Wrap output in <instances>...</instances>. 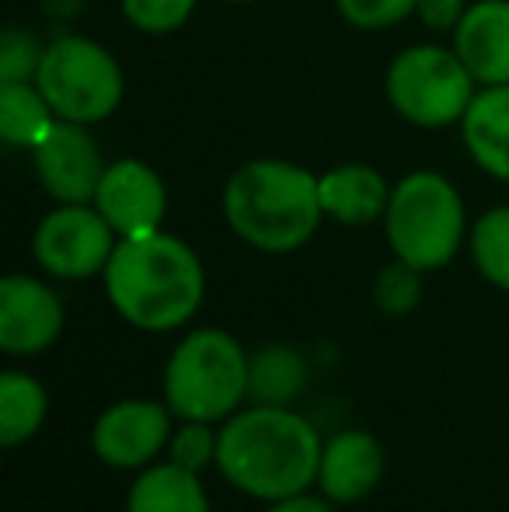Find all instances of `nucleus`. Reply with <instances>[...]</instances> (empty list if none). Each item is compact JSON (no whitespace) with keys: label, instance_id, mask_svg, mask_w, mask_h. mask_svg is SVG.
Returning a JSON list of instances; mask_svg holds the SVG:
<instances>
[{"label":"nucleus","instance_id":"nucleus-8","mask_svg":"<svg viewBox=\"0 0 509 512\" xmlns=\"http://www.w3.org/2000/svg\"><path fill=\"white\" fill-rule=\"evenodd\" d=\"M116 244L119 234L95 203H56L35 227L32 255L49 279L77 283L102 276Z\"/></svg>","mask_w":509,"mask_h":512},{"label":"nucleus","instance_id":"nucleus-27","mask_svg":"<svg viewBox=\"0 0 509 512\" xmlns=\"http://www.w3.org/2000/svg\"><path fill=\"white\" fill-rule=\"evenodd\" d=\"M415 14H419L422 25L433 28V32L454 35L457 25H461V18L468 14V4H464V0H419Z\"/></svg>","mask_w":509,"mask_h":512},{"label":"nucleus","instance_id":"nucleus-24","mask_svg":"<svg viewBox=\"0 0 509 512\" xmlns=\"http://www.w3.org/2000/svg\"><path fill=\"white\" fill-rule=\"evenodd\" d=\"M126 21L143 35L178 32L196 14L199 0H119Z\"/></svg>","mask_w":509,"mask_h":512},{"label":"nucleus","instance_id":"nucleus-23","mask_svg":"<svg viewBox=\"0 0 509 512\" xmlns=\"http://www.w3.org/2000/svg\"><path fill=\"white\" fill-rule=\"evenodd\" d=\"M220 450V429L213 422H182L168 443V460L185 471L203 474L206 467H217Z\"/></svg>","mask_w":509,"mask_h":512},{"label":"nucleus","instance_id":"nucleus-13","mask_svg":"<svg viewBox=\"0 0 509 512\" xmlns=\"http://www.w3.org/2000/svg\"><path fill=\"white\" fill-rule=\"evenodd\" d=\"M387 471L381 439L367 429H342L325 439L318 464V492L335 506H356L377 492Z\"/></svg>","mask_w":509,"mask_h":512},{"label":"nucleus","instance_id":"nucleus-10","mask_svg":"<svg viewBox=\"0 0 509 512\" xmlns=\"http://www.w3.org/2000/svg\"><path fill=\"white\" fill-rule=\"evenodd\" d=\"M67 310L49 283L25 272L0 279V352L11 359H32L49 352L63 335Z\"/></svg>","mask_w":509,"mask_h":512},{"label":"nucleus","instance_id":"nucleus-29","mask_svg":"<svg viewBox=\"0 0 509 512\" xmlns=\"http://www.w3.org/2000/svg\"><path fill=\"white\" fill-rule=\"evenodd\" d=\"M224 4H255V0H224Z\"/></svg>","mask_w":509,"mask_h":512},{"label":"nucleus","instance_id":"nucleus-4","mask_svg":"<svg viewBox=\"0 0 509 512\" xmlns=\"http://www.w3.org/2000/svg\"><path fill=\"white\" fill-rule=\"evenodd\" d=\"M252 356L224 328H192L164 363V401L182 422H227L248 401Z\"/></svg>","mask_w":509,"mask_h":512},{"label":"nucleus","instance_id":"nucleus-25","mask_svg":"<svg viewBox=\"0 0 509 512\" xmlns=\"http://www.w3.org/2000/svg\"><path fill=\"white\" fill-rule=\"evenodd\" d=\"M42 53L46 46L28 28L7 25L0 32V81H35Z\"/></svg>","mask_w":509,"mask_h":512},{"label":"nucleus","instance_id":"nucleus-18","mask_svg":"<svg viewBox=\"0 0 509 512\" xmlns=\"http://www.w3.org/2000/svg\"><path fill=\"white\" fill-rule=\"evenodd\" d=\"M311 366L304 352L286 342L262 345L252 352V373H248V401L252 405H293L307 391Z\"/></svg>","mask_w":509,"mask_h":512},{"label":"nucleus","instance_id":"nucleus-16","mask_svg":"<svg viewBox=\"0 0 509 512\" xmlns=\"http://www.w3.org/2000/svg\"><path fill=\"white\" fill-rule=\"evenodd\" d=\"M461 136L471 161L496 182H509V84L478 88L461 119Z\"/></svg>","mask_w":509,"mask_h":512},{"label":"nucleus","instance_id":"nucleus-20","mask_svg":"<svg viewBox=\"0 0 509 512\" xmlns=\"http://www.w3.org/2000/svg\"><path fill=\"white\" fill-rule=\"evenodd\" d=\"M60 115L46 102L35 81H0V136L14 150H35V143L56 126Z\"/></svg>","mask_w":509,"mask_h":512},{"label":"nucleus","instance_id":"nucleus-11","mask_svg":"<svg viewBox=\"0 0 509 512\" xmlns=\"http://www.w3.org/2000/svg\"><path fill=\"white\" fill-rule=\"evenodd\" d=\"M35 175L56 203H95L105 175V157L81 122L56 119L32 150Z\"/></svg>","mask_w":509,"mask_h":512},{"label":"nucleus","instance_id":"nucleus-2","mask_svg":"<svg viewBox=\"0 0 509 512\" xmlns=\"http://www.w3.org/2000/svg\"><path fill=\"white\" fill-rule=\"evenodd\" d=\"M102 283L112 310L150 335L185 328L206 300L203 258L168 230L119 237Z\"/></svg>","mask_w":509,"mask_h":512},{"label":"nucleus","instance_id":"nucleus-1","mask_svg":"<svg viewBox=\"0 0 509 512\" xmlns=\"http://www.w3.org/2000/svg\"><path fill=\"white\" fill-rule=\"evenodd\" d=\"M321 446L325 439L307 415L290 405H252L220 422L217 471L234 492L269 506L311 492Z\"/></svg>","mask_w":509,"mask_h":512},{"label":"nucleus","instance_id":"nucleus-7","mask_svg":"<svg viewBox=\"0 0 509 512\" xmlns=\"http://www.w3.org/2000/svg\"><path fill=\"white\" fill-rule=\"evenodd\" d=\"M35 84L60 119L81 122V126L105 122L126 95L119 60L102 42L84 35H60L56 42H49Z\"/></svg>","mask_w":509,"mask_h":512},{"label":"nucleus","instance_id":"nucleus-9","mask_svg":"<svg viewBox=\"0 0 509 512\" xmlns=\"http://www.w3.org/2000/svg\"><path fill=\"white\" fill-rule=\"evenodd\" d=\"M175 436V411L168 401L123 398L112 401L91 425V450L112 471H143L157 464Z\"/></svg>","mask_w":509,"mask_h":512},{"label":"nucleus","instance_id":"nucleus-3","mask_svg":"<svg viewBox=\"0 0 509 512\" xmlns=\"http://www.w3.org/2000/svg\"><path fill=\"white\" fill-rule=\"evenodd\" d=\"M224 220L248 248L290 255L304 248L325 220L318 175L276 157L241 164L224 185Z\"/></svg>","mask_w":509,"mask_h":512},{"label":"nucleus","instance_id":"nucleus-5","mask_svg":"<svg viewBox=\"0 0 509 512\" xmlns=\"http://www.w3.org/2000/svg\"><path fill=\"white\" fill-rule=\"evenodd\" d=\"M384 234L391 255L401 262L419 272L447 269L468 237V213L457 185L440 171H408L391 189Z\"/></svg>","mask_w":509,"mask_h":512},{"label":"nucleus","instance_id":"nucleus-26","mask_svg":"<svg viewBox=\"0 0 509 512\" xmlns=\"http://www.w3.org/2000/svg\"><path fill=\"white\" fill-rule=\"evenodd\" d=\"M335 7L346 25L360 28V32H381V28L412 18L419 0H335Z\"/></svg>","mask_w":509,"mask_h":512},{"label":"nucleus","instance_id":"nucleus-12","mask_svg":"<svg viewBox=\"0 0 509 512\" xmlns=\"http://www.w3.org/2000/svg\"><path fill=\"white\" fill-rule=\"evenodd\" d=\"M95 206L119 237H143L164 230L168 216V185L140 157L112 161L98 185Z\"/></svg>","mask_w":509,"mask_h":512},{"label":"nucleus","instance_id":"nucleus-21","mask_svg":"<svg viewBox=\"0 0 509 512\" xmlns=\"http://www.w3.org/2000/svg\"><path fill=\"white\" fill-rule=\"evenodd\" d=\"M468 248L485 283L509 293V206H492L478 216L468 234Z\"/></svg>","mask_w":509,"mask_h":512},{"label":"nucleus","instance_id":"nucleus-28","mask_svg":"<svg viewBox=\"0 0 509 512\" xmlns=\"http://www.w3.org/2000/svg\"><path fill=\"white\" fill-rule=\"evenodd\" d=\"M265 512H335V502L325 499V495L300 492V495H290V499L269 502V509Z\"/></svg>","mask_w":509,"mask_h":512},{"label":"nucleus","instance_id":"nucleus-15","mask_svg":"<svg viewBox=\"0 0 509 512\" xmlns=\"http://www.w3.org/2000/svg\"><path fill=\"white\" fill-rule=\"evenodd\" d=\"M387 178L370 164H339V168L318 175V196L325 220H335L342 227H370L384 220L391 203Z\"/></svg>","mask_w":509,"mask_h":512},{"label":"nucleus","instance_id":"nucleus-14","mask_svg":"<svg viewBox=\"0 0 509 512\" xmlns=\"http://www.w3.org/2000/svg\"><path fill=\"white\" fill-rule=\"evenodd\" d=\"M454 49L482 88L509 84V0H475L457 25Z\"/></svg>","mask_w":509,"mask_h":512},{"label":"nucleus","instance_id":"nucleus-22","mask_svg":"<svg viewBox=\"0 0 509 512\" xmlns=\"http://www.w3.org/2000/svg\"><path fill=\"white\" fill-rule=\"evenodd\" d=\"M422 276L415 265L394 258L374 279V304L387 317H405L422 304Z\"/></svg>","mask_w":509,"mask_h":512},{"label":"nucleus","instance_id":"nucleus-19","mask_svg":"<svg viewBox=\"0 0 509 512\" xmlns=\"http://www.w3.org/2000/svg\"><path fill=\"white\" fill-rule=\"evenodd\" d=\"M49 415V391L28 370L0 373V446L18 450L39 436Z\"/></svg>","mask_w":509,"mask_h":512},{"label":"nucleus","instance_id":"nucleus-6","mask_svg":"<svg viewBox=\"0 0 509 512\" xmlns=\"http://www.w3.org/2000/svg\"><path fill=\"white\" fill-rule=\"evenodd\" d=\"M475 84L478 81L464 67L457 49L436 46V42L401 49L384 77L391 108L419 129L461 126L464 112L478 95Z\"/></svg>","mask_w":509,"mask_h":512},{"label":"nucleus","instance_id":"nucleus-17","mask_svg":"<svg viewBox=\"0 0 509 512\" xmlns=\"http://www.w3.org/2000/svg\"><path fill=\"white\" fill-rule=\"evenodd\" d=\"M126 512H213L203 478L171 464H150L136 471L126 492Z\"/></svg>","mask_w":509,"mask_h":512}]
</instances>
